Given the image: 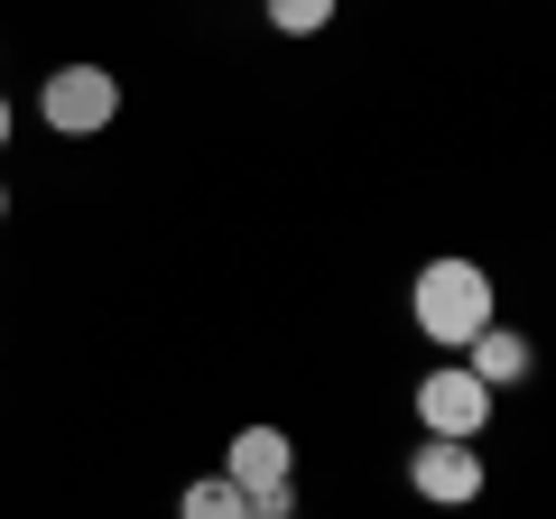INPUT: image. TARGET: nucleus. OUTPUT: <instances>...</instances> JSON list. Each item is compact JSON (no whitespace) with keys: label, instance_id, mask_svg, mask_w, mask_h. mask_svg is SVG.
<instances>
[{"label":"nucleus","instance_id":"obj_1","mask_svg":"<svg viewBox=\"0 0 556 519\" xmlns=\"http://www.w3.org/2000/svg\"><path fill=\"white\" fill-rule=\"evenodd\" d=\"M408 306H417V334L445 343V353H464L482 325H501V298H492V279H482L473 260H427Z\"/></svg>","mask_w":556,"mask_h":519},{"label":"nucleus","instance_id":"obj_2","mask_svg":"<svg viewBox=\"0 0 556 519\" xmlns=\"http://www.w3.org/2000/svg\"><path fill=\"white\" fill-rule=\"evenodd\" d=\"M288 473H298V445L278 427H241L232 455H223V482L251 501V519H288Z\"/></svg>","mask_w":556,"mask_h":519},{"label":"nucleus","instance_id":"obj_3","mask_svg":"<svg viewBox=\"0 0 556 519\" xmlns=\"http://www.w3.org/2000/svg\"><path fill=\"white\" fill-rule=\"evenodd\" d=\"M482 418H492V390H482L464 362H445V371H427L417 380V427L427 436H455V445H473L482 436Z\"/></svg>","mask_w":556,"mask_h":519},{"label":"nucleus","instance_id":"obj_4","mask_svg":"<svg viewBox=\"0 0 556 519\" xmlns=\"http://www.w3.org/2000/svg\"><path fill=\"white\" fill-rule=\"evenodd\" d=\"M112 112H121V84L102 75V65H56V75H47V130L93 140V130H112Z\"/></svg>","mask_w":556,"mask_h":519},{"label":"nucleus","instance_id":"obj_5","mask_svg":"<svg viewBox=\"0 0 556 519\" xmlns=\"http://www.w3.org/2000/svg\"><path fill=\"white\" fill-rule=\"evenodd\" d=\"M408 482H417L427 501H473V492H482V455H473V445H455V436H427V445L408 455Z\"/></svg>","mask_w":556,"mask_h":519},{"label":"nucleus","instance_id":"obj_6","mask_svg":"<svg viewBox=\"0 0 556 519\" xmlns=\"http://www.w3.org/2000/svg\"><path fill=\"white\" fill-rule=\"evenodd\" d=\"M464 353H473L464 371H473L482 390H510V380H529V334H510V325H482Z\"/></svg>","mask_w":556,"mask_h":519},{"label":"nucleus","instance_id":"obj_7","mask_svg":"<svg viewBox=\"0 0 556 519\" xmlns=\"http://www.w3.org/2000/svg\"><path fill=\"white\" fill-rule=\"evenodd\" d=\"M177 519H251V501L232 492V482H186V501H177Z\"/></svg>","mask_w":556,"mask_h":519},{"label":"nucleus","instance_id":"obj_8","mask_svg":"<svg viewBox=\"0 0 556 519\" xmlns=\"http://www.w3.org/2000/svg\"><path fill=\"white\" fill-rule=\"evenodd\" d=\"M325 20H334V0H269V28H278V38H316Z\"/></svg>","mask_w":556,"mask_h":519},{"label":"nucleus","instance_id":"obj_9","mask_svg":"<svg viewBox=\"0 0 556 519\" xmlns=\"http://www.w3.org/2000/svg\"><path fill=\"white\" fill-rule=\"evenodd\" d=\"M10 121H20V112H10V93H0V149H10Z\"/></svg>","mask_w":556,"mask_h":519},{"label":"nucleus","instance_id":"obj_10","mask_svg":"<svg viewBox=\"0 0 556 519\" xmlns=\"http://www.w3.org/2000/svg\"><path fill=\"white\" fill-rule=\"evenodd\" d=\"M0 223H10V186H0Z\"/></svg>","mask_w":556,"mask_h":519}]
</instances>
